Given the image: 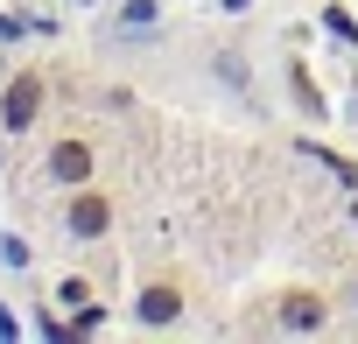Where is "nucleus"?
<instances>
[{
  "label": "nucleus",
  "instance_id": "6",
  "mask_svg": "<svg viewBox=\"0 0 358 344\" xmlns=\"http://www.w3.org/2000/svg\"><path fill=\"white\" fill-rule=\"evenodd\" d=\"M288 85H295V106H302V120H309V127H323V120H330V99L316 92V78H309V64H302V57H288Z\"/></svg>",
  "mask_w": 358,
  "mask_h": 344
},
{
  "label": "nucleus",
  "instance_id": "7",
  "mask_svg": "<svg viewBox=\"0 0 358 344\" xmlns=\"http://www.w3.org/2000/svg\"><path fill=\"white\" fill-rule=\"evenodd\" d=\"M316 22H323V36H330L337 50H358V15L344 8V0H323V15H316Z\"/></svg>",
  "mask_w": 358,
  "mask_h": 344
},
{
  "label": "nucleus",
  "instance_id": "9",
  "mask_svg": "<svg viewBox=\"0 0 358 344\" xmlns=\"http://www.w3.org/2000/svg\"><path fill=\"white\" fill-rule=\"evenodd\" d=\"M29 260H36V253H29V239H22V232H0V267H15V274H22Z\"/></svg>",
  "mask_w": 358,
  "mask_h": 344
},
{
  "label": "nucleus",
  "instance_id": "5",
  "mask_svg": "<svg viewBox=\"0 0 358 344\" xmlns=\"http://www.w3.org/2000/svg\"><path fill=\"white\" fill-rule=\"evenodd\" d=\"M43 176H50L57 190L92 183V176H99V141H92V134H57V141L43 148Z\"/></svg>",
  "mask_w": 358,
  "mask_h": 344
},
{
  "label": "nucleus",
  "instance_id": "13",
  "mask_svg": "<svg viewBox=\"0 0 358 344\" xmlns=\"http://www.w3.org/2000/svg\"><path fill=\"white\" fill-rule=\"evenodd\" d=\"M351 309H358V274H351Z\"/></svg>",
  "mask_w": 358,
  "mask_h": 344
},
{
  "label": "nucleus",
  "instance_id": "14",
  "mask_svg": "<svg viewBox=\"0 0 358 344\" xmlns=\"http://www.w3.org/2000/svg\"><path fill=\"white\" fill-rule=\"evenodd\" d=\"M351 218H358V190H351Z\"/></svg>",
  "mask_w": 358,
  "mask_h": 344
},
{
  "label": "nucleus",
  "instance_id": "1",
  "mask_svg": "<svg viewBox=\"0 0 358 344\" xmlns=\"http://www.w3.org/2000/svg\"><path fill=\"white\" fill-rule=\"evenodd\" d=\"M57 225H64V239H78V246H99V239H113L120 232V197L92 176V183H71L64 190V204H57Z\"/></svg>",
  "mask_w": 358,
  "mask_h": 344
},
{
  "label": "nucleus",
  "instance_id": "11",
  "mask_svg": "<svg viewBox=\"0 0 358 344\" xmlns=\"http://www.w3.org/2000/svg\"><path fill=\"white\" fill-rule=\"evenodd\" d=\"M0 330H8V337H15V316H8V302H0Z\"/></svg>",
  "mask_w": 358,
  "mask_h": 344
},
{
  "label": "nucleus",
  "instance_id": "15",
  "mask_svg": "<svg viewBox=\"0 0 358 344\" xmlns=\"http://www.w3.org/2000/svg\"><path fill=\"white\" fill-rule=\"evenodd\" d=\"M0 141H8V134H0Z\"/></svg>",
  "mask_w": 358,
  "mask_h": 344
},
{
  "label": "nucleus",
  "instance_id": "2",
  "mask_svg": "<svg viewBox=\"0 0 358 344\" xmlns=\"http://www.w3.org/2000/svg\"><path fill=\"white\" fill-rule=\"evenodd\" d=\"M183 316H190V281H183V267H148L141 288H134V323H141L148 337H162V330H176Z\"/></svg>",
  "mask_w": 358,
  "mask_h": 344
},
{
  "label": "nucleus",
  "instance_id": "12",
  "mask_svg": "<svg viewBox=\"0 0 358 344\" xmlns=\"http://www.w3.org/2000/svg\"><path fill=\"white\" fill-rule=\"evenodd\" d=\"M246 8H253V0H225V15H246Z\"/></svg>",
  "mask_w": 358,
  "mask_h": 344
},
{
  "label": "nucleus",
  "instance_id": "3",
  "mask_svg": "<svg viewBox=\"0 0 358 344\" xmlns=\"http://www.w3.org/2000/svg\"><path fill=\"white\" fill-rule=\"evenodd\" d=\"M43 106H50V78L29 64V71H15L8 85H0V134L8 141H22V134H36V120H43Z\"/></svg>",
  "mask_w": 358,
  "mask_h": 344
},
{
  "label": "nucleus",
  "instance_id": "10",
  "mask_svg": "<svg viewBox=\"0 0 358 344\" xmlns=\"http://www.w3.org/2000/svg\"><path fill=\"white\" fill-rule=\"evenodd\" d=\"M57 302H71V309L92 302V281H85V274H64V281H57Z\"/></svg>",
  "mask_w": 358,
  "mask_h": 344
},
{
  "label": "nucleus",
  "instance_id": "4",
  "mask_svg": "<svg viewBox=\"0 0 358 344\" xmlns=\"http://www.w3.org/2000/svg\"><path fill=\"white\" fill-rule=\"evenodd\" d=\"M267 309H274V330H288V337H323V330H330V295H323V288H302V281H295V288H281Z\"/></svg>",
  "mask_w": 358,
  "mask_h": 344
},
{
  "label": "nucleus",
  "instance_id": "8",
  "mask_svg": "<svg viewBox=\"0 0 358 344\" xmlns=\"http://www.w3.org/2000/svg\"><path fill=\"white\" fill-rule=\"evenodd\" d=\"M64 330H71V337H92V330H106V302H99V295H92V302H78V316H71Z\"/></svg>",
  "mask_w": 358,
  "mask_h": 344
}]
</instances>
